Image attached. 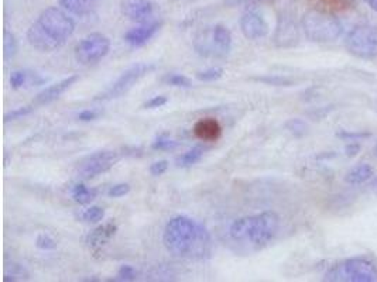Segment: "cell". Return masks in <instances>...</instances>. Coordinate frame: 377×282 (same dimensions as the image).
<instances>
[{"label":"cell","instance_id":"obj_41","mask_svg":"<svg viewBox=\"0 0 377 282\" xmlns=\"http://www.w3.org/2000/svg\"><path fill=\"white\" fill-rule=\"evenodd\" d=\"M363 2H365L370 9H373L374 12H377V0H363Z\"/></svg>","mask_w":377,"mask_h":282},{"label":"cell","instance_id":"obj_4","mask_svg":"<svg viewBox=\"0 0 377 282\" xmlns=\"http://www.w3.org/2000/svg\"><path fill=\"white\" fill-rule=\"evenodd\" d=\"M331 282H377V263L369 256H356L332 264L324 275Z\"/></svg>","mask_w":377,"mask_h":282},{"label":"cell","instance_id":"obj_37","mask_svg":"<svg viewBox=\"0 0 377 282\" xmlns=\"http://www.w3.org/2000/svg\"><path fill=\"white\" fill-rule=\"evenodd\" d=\"M167 102H168V99L165 96H154L153 99H150V100H147L146 103H144L143 107L144 109H157V107L164 106Z\"/></svg>","mask_w":377,"mask_h":282},{"label":"cell","instance_id":"obj_19","mask_svg":"<svg viewBox=\"0 0 377 282\" xmlns=\"http://www.w3.org/2000/svg\"><path fill=\"white\" fill-rule=\"evenodd\" d=\"M212 34L221 56L227 55L232 50V34L229 32V28L222 24H216L212 27Z\"/></svg>","mask_w":377,"mask_h":282},{"label":"cell","instance_id":"obj_32","mask_svg":"<svg viewBox=\"0 0 377 282\" xmlns=\"http://www.w3.org/2000/svg\"><path fill=\"white\" fill-rule=\"evenodd\" d=\"M103 217H105V210L99 206H91L90 209H86L82 215V219L88 223H98Z\"/></svg>","mask_w":377,"mask_h":282},{"label":"cell","instance_id":"obj_25","mask_svg":"<svg viewBox=\"0 0 377 282\" xmlns=\"http://www.w3.org/2000/svg\"><path fill=\"white\" fill-rule=\"evenodd\" d=\"M285 129L292 133L294 137H304L308 133V126L301 119H292L285 123Z\"/></svg>","mask_w":377,"mask_h":282},{"label":"cell","instance_id":"obj_27","mask_svg":"<svg viewBox=\"0 0 377 282\" xmlns=\"http://www.w3.org/2000/svg\"><path fill=\"white\" fill-rule=\"evenodd\" d=\"M179 146L177 141L174 140H170L165 134H161L159 135L154 141H153V150H159V151H170V150H174Z\"/></svg>","mask_w":377,"mask_h":282},{"label":"cell","instance_id":"obj_9","mask_svg":"<svg viewBox=\"0 0 377 282\" xmlns=\"http://www.w3.org/2000/svg\"><path fill=\"white\" fill-rule=\"evenodd\" d=\"M153 69H154L153 65L144 64V63H140V64H136V65L130 67L118 79H116V82L112 85V87L106 92L99 95L96 98V100H110V99H116V98L123 96L125 94H128L134 87V85L143 76H146Z\"/></svg>","mask_w":377,"mask_h":282},{"label":"cell","instance_id":"obj_5","mask_svg":"<svg viewBox=\"0 0 377 282\" xmlns=\"http://www.w3.org/2000/svg\"><path fill=\"white\" fill-rule=\"evenodd\" d=\"M301 28L308 40L320 44L338 40L343 32V25L335 14L320 9H311L304 13Z\"/></svg>","mask_w":377,"mask_h":282},{"label":"cell","instance_id":"obj_13","mask_svg":"<svg viewBox=\"0 0 377 282\" xmlns=\"http://www.w3.org/2000/svg\"><path fill=\"white\" fill-rule=\"evenodd\" d=\"M161 21H149L143 23L139 27L130 28V30L125 34V41L132 47H141L147 44L160 30Z\"/></svg>","mask_w":377,"mask_h":282},{"label":"cell","instance_id":"obj_1","mask_svg":"<svg viewBox=\"0 0 377 282\" xmlns=\"http://www.w3.org/2000/svg\"><path fill=\"white\" fill-rule=\"evenodd\" d=\"M75 32L74 20L58 8L45 9L27 32V40L41 52H52L65 45Z\"/></svg>","mask_w":377,"mask_h":282},{"label":"cell","instance_id":"obj_42","mask_svg":"<svg viewBox=\"0 0 377 282\" xmlns=\"http://www.w3.org/2000/svg\"><path fill=\"white\" fill-rule=\"evenodd\" d=\"M370 191L374 193V195H377V175L371 180V182H370Z\"/></svg>","mask_w":377,"mask_h":282},{"label":"cell","instance_id":"obj_21","mask_svg":"<svg viewBox=\"0 0 377 282\" xmlns=\"http://www.w3.org/2000/svg\"><path fill=\"white\" fill-rule=\"evenodd\" d=\"M205 149L202 146H195L191 150H188L185 154H183L181 157L177 158V166L180 168H190L192 165H195L198 161H201V158L204 157Z\"/></svg>","mask_w":377,"mask_h":282},{"label":"cell","instance_id":"obj_11","mask_svg":"<svg viewBox=\"0 0 377 282\" xmlns=\"http://www.w3.org/2000/svg\"><path fill=\"white\" fill-rule=\"evenodd\" d=\"M121 10L128 19L140 24L153 21L156 14V3L153 0H122Z\"/></svg>","mask_w":377,"mask_h":282},{"label":"cell","instance_id":"obj_24","mask_svg":"<svg viewBox=\"0 0 377 282\" xmlns=\"http://www.w3.org/2000/svg\"><path fill=\"white\" fill-rule=\"evenodd\" d=\"M19 51V44L14 37V34L9 30L3 32V54H5V60H13L17 55Z\"/></svg>","mask_w":377,"mask_h":282},{"label":"cell","instance_id":"obj_29","mask_svg":"<svg viewBox=\"0 0 377 282\" xmlns=\"http://www.w3.org/2000/svg\"><path fill=\"white\" fill-rule=\"evenodd\" d=\"M164 82L171 85V87H177V88H191V80L181 75V74H168L164 78Z\"/></svg>","mask_w":377,"mask_h":282},{"label":"cell","instance_id":"obj_44","mask_svg":"<svg viewBox=\"0 0 377 282\" xmlns=\"http://www.w3.org/2000/svg\"><path fill=\"white\" fill-rule=\"evenodd\" d=\"M90 2H94V0H90Z\"/></svg>","mask_w":377,"mask_h":282},{"label":"cell","instance_id":"obj_15","mask_svg":"<svg viewBox=\"0 0 377 282\" xmlns=\"http://www.w3.org/2000/svg\"><path fill=\"white\" fill-rule=\"evenodd\" d=\"M194 48L196 54H199L201 56H215V58H219L221 54L214 40L212 27L202 28V30L195 36Z\"/></svg>","mask_w":377,"mask_h":282},{"label":"cell","instance_id":"obj_12","mask_svg":"<svg viewBox=\"0 0 377 282\" xmlns=\"http://www.w3.org/2000/svg\"><path fill=\"white\" fill-rule=\"evenodd\" d=\"M241 30L243 36L247 40H260L265 39L269 34L270 27L266 21V19L256 12H246L242 14L241 21Z\"/></svg>","mask_w":377,"mask_h":282},{"label":"cell","instance_id":"obj_26","mask_svg":"<svg viewBox=\"0 0 377 282\" xmlns=\"http://www.w3.org/2000/svg\"><path fill=\"white\" fill-rule=\"evenodd\" d=\"M253 80L263 82L266 85H273V87H292V85L294 83L292 79L284 78V76H277V75L258 76V78H253Z\"/></svg>","mask_w":377,"mask_h":282},{"label":"cell","instance_id":"obj_6","mask_svg":"<svg viewBox=\"0 0 377 282\" xmlns=\"http://www.w3.org/2000/svg\"><path fill=\"white\" fill-rule=\"evenodd\" d=\"M345 48L359 60L377 58V25L359 24L345 37Z\"/></svg>","mask_w":377,"mask_h":282},{"label":"cell","instance_id":"obj_20","mask_svg":"<svg viewBox=\"0 0 377 282\" xmlns=\"http://www.w3.org/2000/svg\"><path fill=\"white\" fill-rule=\"evenodd\" d=\"M30 279V274L19 263L9 261L5 264V282H16V281H27Z\"/></svg>","mask_w":377,"mask_h":282},{"label":"cell","instance_id":"obj_38","mask_svg":"<svg viewBox=\"0 0 377 282\" xmlns=\"http://www.w3.org/2000/svg\"><path fill=\"white\" fill-rule=\"evenodd\" d=\"M78 119L81 122H92V120L98 119V113L95 110H83L78 115Z\"/></svg>","mask_w":377,"mask_h":282},{"label":"cell","instance_id":"obj_30","mask_svg":"<svg viewBox=\"0 0 377 282\" xmlns=\"http://www.w3.org/2000/svg\"><path fill=\"white\" fill-rule=\"evenodd\" d=\"M34 105H28V106H21L19 109H14L12 111H9L8 115L5 116V123H9V122H13V120H17V119H23L24 116L30 115V113L34 110Z\"/></svg>","mask_w":377,"mask_h":282},{"label":"cell","instance_id":"obj_3","mask_svg":"<svg viewBox=\"0 0 377 282\" xmlns=\"http://www.w3.org/2000/svg\"><path fill=\"white\" fill-rule=\"evenodd\" d=\"M280 229V217L276 212H263L254 216H245L232 223L229 235L232 240L250 244L254 248L267 246Z\"/></svg>","mask_w":377,"mask_h":282},{"label":"cell","instance_id":"obj_39","mask_svg":"<svg viewBox=\"0 0 377 282\" xmlns=\"http://www.w3.org/2000/svg\"><path fill=\"white\" fill-rule=\"evenodd\" d=\"M370 134L367 133H351V131H340L338 133V137L340 138H349L351 141H358L359 138H363V137H369Z\"/></svg>","mask_w":377,"mask_h":282},{"label":"cell","instance_id":"obj_14","mask_svg":"<svg viewBox=\"0 0 377 282\" xmlns=\"http://www.w3.org/2000/svg\"><path fill=\"white\" fill-rule=\"evenodd\" d=\"M78 79H79L78 75H72V76H68V78L63 79L61 82L51 85V87H48L47 89H44L43 92H40L36 96V99L33 100V105L34 106H44V105L52 103L54 100H57L58 98H60L63 94H65L72 87V85H75Z\"/></svg>","mask_w":377,"mask_h":282},{"label":"cell","instance_id":"obj_40","mask_svg":"<svg viewBox=\"0 0 377 282\" xmlns=\"http://www.w3.org/2000/svg\"><path fill=\"white\" fill-rule=\"evenodd\" d=\"M345 151H346L347 157H355L360 151V144L358 143V141H352V143H349L346 146Z\"/></svg>","mask_w":377,"mask_h":282},{"label":"cell","instance_id":"obj_8","mask_svg":"<svg viewBox=\"0 0 377 282\" xmlns=\"http://www.w3.org/2000/svg\"><path fill=\"white\" fill-rule=\"evenodd\" d=\"M121 158L122 154L118 151H98L79 161L77 166V173L83 180H91L109 171L110 168H113L119 162Z\"/></svg>","mask_w":377,"mask_h":282},{"label":"cell","instance_id":"obj_16","mask_svg":"<svg viewBox=\"0 0 377 282\" xmlns=\"http://www.w3.org/2000/svg\"><path fill=\"white\" fill-rule=\"evenodd\" d=\"M195 135L202 141H216L222 134V127L218 120L212 118L201 119L194 127Z\"/></svg>","mask_w":377,"mask_h":282},{"label":"cell","instance_id":"obj_35","mask_svg":"<svg viewBox=\"0 0 377 282\" xmlns=\"http://www.w3.org/2000/svg\"><path fill=\"white\" fill-rule=\"evenodd\" d=\"M129 192H130V185L129 184H118V185H113L109 189L108 195L110 197H122V196L128 195Z\"/></svg>","mask_w":377,"mask_h":282},{"label":"cell","instance_id":"obj_28","mask_svg":"<svg viewBox=\"0 0 377 282\" xmlns=\"http://www.w3.org/2000/svg\"><path fill=\"white\" fill-rule=\"evenodd\" d=\"M30 83V72L28 71H14L10 75V85L13 89H20L24 85Z\"/></svg>","mask_w":377,"mask_h":282},{"label":"cell","instance_id":"obj_43","mask_svg":"<svg viewBox=\"0 0 377 282\" xmlns=\"http://www.w3.org/2000/svg\"><path fill=\"white\" fill-rule=\"evenodd\" d=\"M373 155L374 157H377V143L374 144V147H373Z\"/></svg>","mask_w":377,"mask_h":282},{"label":"cell","instance_id":"obj_33","mask_svg":"<svg viewBox=\"0 0 377 282\" xmlns=\"http://www.w3.org/2000/svg\"><path fill=\"white\" fill-rule=\"evenodd\" d=\"M36 247L40 250H44V251L54 250V248H57V241L52 237H50L48 235L41 233L36 239Z\"/></svg>","mask_w":377,"mask_h":282},{"label":"cell","instance_id":"obj_7","mask_svg":"<svg viewBox=\"0 0 377 282\" xmlns=\"http://www.w3.org/2000/svg\"><path fill=\"white\" fill-rule=\"evenodd\" d=\"M109 50L110 40L101 33H92L77 44L75 60L81 65H94L105 58Z\"/></svg>","mask_w":377,"mask_h":282},{"label":"cell","instance_id":"obj_23","mask_svg":"<svg viewBox=\"0 0 377 282\" xmlns=\"http://www.w3.org/2000/svg\"><path fill=\"white\" fill-rule=\"evenodd\" d=\"M88 2L90 0H60V6L72 14L83 16L90 10Z\"/></svg>","mask_w":377,"mask_h":282},{"label":"cell","instance_id":"obj_31","mask_svg":"<svg viewBox=\"0 0 377 282\" xmlns=\"http://www.w3.org/2000/svg\"><path fill=\"white\" fill-rule=\"evenodd\" d=\"M223 76L222 68H210L205 71H201L196 74V79L201 82H214Z\"/></svg>","mask_w":377,"mask_h":282},{"label":"cell","instance_id":"obj_18","mask_svg":"<svg viewBox=\"0 0 377 282\" xmlns=\"http://www.w3.org/2000/svg\"><path fill=\"white\" fill-rule=\"evenodd\" d=\"M373 175H374V173H373L371 165H369V164H359V165L354 166L351 169V171L346 174L345 181L347 184H349V185L358 186V185H363V184L369 182L373 178Z\"/></svg>","mask_w":377,"mask_h":282},{"label":"cell","instance_id":"obj_2","mask_svg":"<svg viewBox=\"0 0 377 282\" xmlns=\"http://www.w3.org/2000/svg\"><path fill=\"white\" fill-rule=\"evenodd\" d=\"M164 246L174 257H192L204 254L210 236L199 223L188 216L172 217L164 229Z\"/></svg>","mask_w":377,"mask_h":282},{"label":"cell","instance_id":"obj_36","mask_svg":"<svg viewBox=\"0 0 377 282\" xmlns=\"http://www.w3.org/2000/svg\"><path fill=\"white\" fill-rule=\"evenodd\" d=\"M167 169H168V161L167 160H160V161L152 164L150 174L154 175V177H159V175H163L167 171Z\"/></svg>","mask_w":377,"mask_h":282},{"label":"cell","instance_id":"obj_10","mask_svg":"<svg viewBox=\"0 0 377 282\" xmlns=\"http://www.w3.org/2000/svg\"><path fill=\"white\" fill-rule=\"evenodd\" d=\"M300 43V28L293 14L283 13L278 16L273 36V44L277 48H293Z\"/></svg>","mask_w":377,"mask_h":282},{"label":"cell","instance_id":"obj_17","mask_svg":"<svg viewBox=\"0 0 377 282\" xmlns=\"http://www.w3.org/2000/svg\"><path fill=\"white\" fill-rule=\"evenodd\" d=\"M118 232V226H116L113 221H109L106 224L99 226L94 232H91L86 237V243H88L90 247L96 248L103 246L106 241H109L114 235Z\"/></svg>","mask_w":377,"mask_h":282},{"label":"cell","instance_id":"obj_34","mask_svg":"<svg viewBox=\"0 0 377 282\" xmlns=\"http://www.w3.org/2000/svg\"><path fill=\"white\" fill-rule=\"evenodd\" d=\"M137 278V271L132 265H122L118 272V279L121 281H134Z\"/></svg>","mask_w":377,"mask_h":282},{"label":"cell","instance_id":"obj_22","mask_svg":"<svg viewBox=\"0 0 377 282\" xmlns=\"http://www.w3.org/2000/svg\"><path fill=\"white\" fill-rule=\"evenodd\" d=\"M96 196H98L96 189H90L88 186H85L83 184L75 185V186H74V191H72L74 201L78 202V204H81V205L91 204Z\"/></svg>","mask_w":377,"mask_h":282}]
</instances>
